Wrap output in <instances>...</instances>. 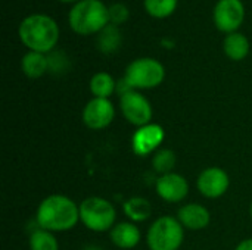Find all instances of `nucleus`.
<instances>
[{"instance_id": "obj_1", "label": "nucleus", "mask_w": 252, "mask_h": 250, "mask_svg": "<svg viewBox=\"0 0 252 250\" xmlns=\"http://www.w3.org/2000/svg\"><path fill=\"white\" fill-rule=\"evenodd\" d=\"M37 224L46 231H68L80 220V206L66 196L52 194L41 200L35 215Z\"/></svg>"}, {"instance_id": "obj_2", "label": "nucleus", "mask_w": 252, "mask_h": 250, "mask_svg": "<svg viewBox=\"0 0 252 250\" xmlns=\"http://www.w3.org/2000/svg\"><path fill=\"white\" fill-rule=\"evenodd\" d=\"M18 35L22 44L31 52L49 53L59 40V27L49 15L32 13L21 21Z\"/></svg>"}, {"instance_id": "obj_3", "label": "nucleus", "mask_w": 252, "mask_h": 250, "mask_svg": "<svg viewBox=\"0 0 252 250\" xmlns=\"http://www.w3.org/2000/svg\"><path fill=\"white\" fill-rule=\"evenodd\" d=\"M68 22L75 34L92 35L109 25V10L100 0H80L71 7Z\"/></svg>"}, {"instance_id": "obj_4", "label": "nucleus", "mask_w": 252, "mask_h": 250, "mask_svg": "<svg viewBox=\"0 0 252 250\" xmlns=\"http://www.w3.org/2000/svg\"><path fill=\"white\" fill-rule=\"evenodd\" d=\"M117 212L111 202L103 197L92 196L80 205V221L92 231L103 233L115 225Z\"/></svg>"}, {"instance_id": "obj_5", "label": "nucleus", "mask_w": 252, "mask_h": 250, "mask_svg": "<svg viewBox=\"0 0 252 250\" xmlns=\"http://www.w3.org/2000/svg\"><path fill=\"white\" fill-rule=\"evenodd\" d=\"M185 239L183 225L173 217L158 218L148 231V246L151 250H179Z\"/></svg>"}, {"instance_id": "obj_6", "label": "nucleus", "mask_w": 252, "mask_h": 250, "mask_svg": "<svg viewBox=\"0 0 252 250\" xmlns=\"http://www.w3.org/2000/svg\"><path fill=\"white\" fill-rule=\"evenodd\" d=\"M165 78V68L154 57H139L133 60L127 69L124 80L131 88H154L158 87Z\"/></svg>"}, {"instance_id": "obj_7", "label": "nucleus", "mask_w": 252, "mask_h": 250, "mask_svg": "<svg viewBox=\"0 0 252 250\" xmlns=\"http://www.w3.org/2000/svg\"><path fill=\"white\" fill-rule=\"evenodd\" d=\"M120 108L124 115V118L136 127H145L151 124L152 119V106L149 100L142 96L139 91H128L121 96L120 99Z\"/></svg>"}, {"instance_id": "obj_8", "label": "nucleus", "mask_w": 252, "mask_h": 250, "mask_svg": "<svg viewBox=\"0 0 252 250\" xmlns=\"http://www.w3.org/2000/svg\"><path fill=\"white\" fill-rule=\"evenodd\" d=\"M244 18L245 7L241 0H219L213 13L217 29L226 34L236 32L238 28L242 25Z\"/></svg>"}, {"instance_id": "obj_9", "label": "nucleus", "mask_w": 252, "mask_h": 250, "mask_svg": "<svg viewBox=\"0 0 252 250\" xmlns=\"http://www.w3.org/2000/svg\"><path fill=\"white\" fill-rule=\"evenodd\" d=\"M115 116V108L109 99L93 97L83 109V122L90 130L106 128Z\"/></svg>"}, {"instance_id": "obj_10", "label": "nucleus", "mask_w": 252, "mask_h": 250, "mask_svg": "<svg viewBox=\"0 0 252 250\" xmlns=\"http://www.w3.org/2000/svg\"><path fill=\"white\" fill-rule=\"evenodd\" d=\"M165 131L158 124H148L136 130L131 137V147L137 156H148L164 141Z\"/></svg>"}, {"instance_id": "obj_11", "label": "nucleus", "mask_w": 252, "mask_h": 250, "mask_svg": "<svg viewBox=\"0 0 252 250\" xmlns=\"http://www.w3.org/2000/svg\"><path fill=\"white\" fill-rule=\"evenodd\" d=\"M229 184H230V181H229L227 172L217 167L204 169L199 174L198 181H196L199 193L208 199H217V197L223 196L227 192Z\"/></svg>"}, {"instance_id": "obj_12", "label": "nucleus", "mask_w": 252, "mask_h": 250, "mask_svg": "<svg viewBox=\"0 0 252 250\" xmlns=\"http://www.w3.org/2000/svg\"><path fill=\"white\" fill-rule=\"evenodd\" d=\"M155 187H157L158 196L168 203L182 202L189 193V184H188L186 178L176 172L161 175L157 180Z\"/></svg>"}, {"instance_id": "obj_13", "label": "nucleus", "mask_w": 252, "mask_h": 250, "mask_svg": "<svg viewBox=\"0 0 252 250\" xmlns=\"http://www.w3.org/2000/svg\"><path fill=\"white\" fill-rule=\"evenodd\" d=\"M177 218L180 224L189 230H204L211 221L208 209L198 203H188L179 209Z\"/></svg>"}, {"instance_id": "obj_14", "label": "nucleus", "mask_w": 252, "mask_h": 250, "mask_svg": "<svg viewBox=\"0 0 252 250\" xmlns=\"http://www.w3.org/2000/svg\"><path fill=\"white\" fill-rule=\"evenodd\" d=\"M111 240L120 249H133L140 242V230L131 222L115 224L111 230Z\"/></svg>"}, {"instance_id": "obj_15", "label": "nucleus", "mask_w": 252, "mask_h": 250, "mask_svg": "<svg viewBox=\"0 0 252 250\" xmlns=\"http://www.w3.org/2000/svg\"><path fill=\"white\" fill-rule=\"evenodd\" d=\"M223 50L226 56L232 60H242L250 53V40L242 32L227 34L223 41Z\"/></svg>"}, {"instance_id": "obj_16", "label": "nucleus", "mask_w": 252, "mask_h": 250, "mask_svg": "<svg viewBox=\"0 0 252 250\" xmlns=\"http://www.w3.org/2000/svg\"><path fill=\"white\" fill-rule=\"evenodd\" d=\"M21 69L31 80L40 78L49 69V59L44 56V53H38V52H31L30 50L21 59Z\"/></svg>"}, {"instance_id": "obj_17", "label": "nucleus", "mask_w": 252, "mask_h": 250, "mask_svg": "<svg viewBox=\"0 0 252 250\" xmlns=\"http://www.w3.org/2000/svg\"><path fill=\"white\" fill-rule=\"evenodd\" d=\"M117 90L115 80L108 72H97L90 80V91L94 97L108 99Z\"/></svg>"}, {"instance_id": "obj_18", "label": "nucleus", "mask_w": 252, "mask_h": 250, "mask_svg": "<svg viewBox=\"0 0 252 250\" xmlns=\"http://www.w3.org/2000/svg\"><path fill=\"white\" fill-rule=\"evenodd\" d=\"M124 212L131 221L140 222L151 217L152 205L143 197H131L127 202H124Z\"/></svg>"}, {"instance_id": "obj_19", "label": "nucleus", "mask_w": 252, "mask_h": 250, "mask_svg": "<svg viewBox=\"0 0 252 250\" xmlns=\"http://www.w3.org/2000/svg\"><path fill=\"white\" fill-rule=\"evenodd\" d=\"M121 40H123V37H121V32L117 28V25L109 24L99 32L97 46H99L100 52L109 55V53H114L120 47Z\"/></svg>"}, {"instance_id": "obj_20", "label": "nucleus", "mask_w": 252, "mask_h": 250, "mask_svg": "<svg viewBox=\"0 0 252 250\" xmlns=\"http://www.w3.org/2000/svg\"><path fill=\"white\" fill-rule=\"evenodd\" d=\"M143 4H145L146 12L152 18L162 19L174 13V10L177 9L179 0H145Z\"/></svg>"}, {"instance_id": "obj_21", "label": "nucleus", "mask_w": 252, "mask_h": 250, "mask_svg": "<svg viewBox=\"0 0 252 250\" xmlns=\"http://www.w3.org/2000/svg\"><path fill=\"white\" fill-rule=\"evenodd\" d=\"M30 249L31 250H59V243L56 237L46 230H37L30 237Z\"/></svg>"}, {"instance_id": "obj_22", "label": "nucleus", "mask_w": 252, "mask_h": 250, "mask_svg": "<svg viewBox=\"0 0 252 250\" xmlns=\"http://www.w3.org/2000/svg\"><path fill=\"white\" fill-rule=\"evenodd\" d=\"M176 162H177V158H176V153L170 149H162L159 150L158 153H155L154 159H152V165L155 168L157 172L159 174H170L174 167H176Z\"/></svg>"}, {"instance_id": "obj_23", "label": "nucleus", "mask_w": 252, "mask_h": 250, "mask_svg": "<svg viewBox=\"0 0 252 250\" xmlns=\"http://www.w3.org/2000/svg\"><path fill=\"white\" fill-rule=\"evenodd\" d=\"M108 10H109V22L112 25H121L130 16V10L124 3H114L108 6Z\"/></svg>"}, {"instance_id": "obj_24", "label": "nucleus", "mask_w": 252, "mask_h": 250, "mask_svg": "<svg viewBox=\"0 0 252 250\" xmlns=\"http://www.w3.org/2000/svg\"><path fill=\"white\" fill-rule=\"evenodd\" d=\"M236 250H252V239H248V240H244L238 245Z\"/></svg>"}, {"instance_id": "obj_25", "label": "nucleus", "mask_w": 252, "mask_h": 250, "mask_svg": "<svg viewBox=\"0 0 252 250\" xmlns=\"http://www.w3.org/2000/svg\"><path fill=\"white\" fill-rule=\"evenodd\" d=\"M84 250H102V249H99V248H94V246H89V248H86Z\"/></svg>"}, {"instance_id": "obj_26", "label": "nucleus", "mask_w": 252, "mask_h": 250, "mask_svg": "<svg viewBox=\"0 0 252 250\" xmlns=\"http://www.w3.org/2000/svg\"><path fill=\"white\" fill-rule=\"evenodd\" d=\"M59 1H62V3H72V1H77V0H59Z\"/></svg>"}, {"instance_id": "obj_27", "label": "nucleus", "mask_w": 252, "mask_h": 250, "mask_svg": "<svg viewBox=\"0 0 252 250\" xmlns=\"http://www.w3.org/2000/svg\"><path fill=\"white\" fill-rule=\"evenodd\" d=\"M251 218H252V203H251Z\"/></svg>"}]
</instances>
